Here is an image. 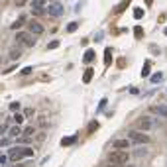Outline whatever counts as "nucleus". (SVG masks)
Returning <instances> with one entry per match:
<instances>
[{
  "mask_svg": "<svg viewBox=\"0 0 167 167\" xmlns=\"http://www.w3.org/2000/svg\"><path fill=\"white\" fill-rule=\"evenodd\" d=\"M32 14L33 16H43L45 14V8H32Z\"/></svg>",
  "mask_w": 167,
  "mask_h": 167,
  "instance_id": "21",
  "label": "nucleus"
},
{
  "mask_svg": "<svg viewBox=\"0 0 167 167\" xmlns=\"http://www.w3.org/2000/svg\"><path fill=\"white\" fill-rule=\"evenodd\" d=\"M10 110H12V112H18V110H20V102H12V104H10Z\"/></svg>",
  "mask_w": 167,
  "mask_h": 167,
  "instance_id": "29",
  "label": "nucleus"
},
{
  "mask_svg": "<svg viewBox=\"0 0 167 167\" xmlns=\"http://www.w3.org/2000/svg\"><path fill=\"white\" fill-rule=\"evenodd\" d=\"M0 145H4V148H8V145H12V138H2V140H0Z\"/></svg>",
  "mask_w": 167,
  "mask_h": 167,
  "instance_id": "23",
  "label": "nucleus"
},
{
  "mask_svg": "<svg viewBox=\"0 0 167 167\" xmlns=\"http://www.w3.org/2000/svg\"><path fill=\"white\" fill-rule=\"evenodd\" d=\"M16 41L22 43V45L32 47V45L36 43V37H33V33H30V32H18V33H16Z\"/></svg>",
  "mask_w": 167,
  "mask_h": 167,
  "instance_id": "4",
  "label": "nucleus"
},
{
  "mask_svg": "<svg viewBox=\"0 0 167 167\" xmlns=\"http://www.w3.org/2000/svg\"><path fill=\"white\" fill-rule=\"evenodd\" d=\"M145 2H148V4H152V2H153V0H145Z\"/></svg>",
  "mask_w": 167,
  "mask_h": 167,
  "instance_id": "40",
  "label": "nucleus"
},
{
  "mask_svg": "<svg viewBox=\"0 0 167 167\" xmlns=\"http://www.w3.org/2000/svg\"><path fill=\"white\" fill-rule=\"evenodd\" d=\"M20 53H22V51H20L18 47H16V49H10V59H18Z\"/></svg>",
  "mask_w": 167,
  "mask_h": 167,
  "instance_id": "22",
  "label": "nucleus"
},
{
  "mask_svg": "<svg viewBox=\"0 0 167 167\" xmlns=\"http://www.w3.org/2000/svg\"><path fill=\"white\" fill-rule=\"evenodd\" d=\"M33 153L36 152L32 148H28V145H12L8 149V159H10V163H18L24 157H33Z\"/></svg>",
  "mask_w": 167,
  "mask_h": 167,
  "instance_id": "1",
  "label": "nucleus"
},
{
  "mask_svg": "<svg viewBox=\"0 0 167 167\" xmlns=\"http://www.w3.org/2000/svg\"><path fill=\"white\" fill-rule=\"evenodd\" d=\"M77 28H79V26H77V22H71L69 26H67V32H69V33H73L75 30H77Z\"/></svg>",
  "mask_w": 167,
  "mask_h": 167,
  "instance_id": "28",
  "label": "nucleus"
},
{
  "mask_svg": "<svg viewBox=\"0 0 167 167\" xmlns=\"http://www.w3.org/2000/svg\"><path fill=\"white\" fill-rule=\"evenodd\" d=\"M136 126H138V130H140V132H145V130H149V128L153 126V120L149 118V116H140L138 122H136Z\"/></svg>",
  "mask_w": 167,
  "mask_h": 167,
  "instance_id": "5",
  "label": "nucleus"
},
{
  "mask_svg": "<svg viewBox=\"0 0 167 167\" xmlns=\"http://www.w3.org/2000/svg\"><path fill=\"white\" fill-rule=\"evenodd\" d=\"M110 65H112V51L106 49L104 51V67H110Z\"/></svg>",
  "mask_w": 167,
  "mask_h": 167,
  "instance_id": "14",
  "label": "nucleus"
},
{
  "mask_svg": "<svg viewBox=\"0 0 167 167\" xmlns=\"http://www.w3.org/2000/svg\"><path fill=\"white\" fill-rule=\"evenodd\" d=\"M75 141H77V134H75V136H67V138H63V140H61V145H71V144H75Z\"/></svg>",
  "mask_w": 167,
  "mask_h": 167,
  "instance_id": "13",
  "label": "nucleus"
},
{
  "mask_svg": "<svg viewBox=\"0 0 167 167\" xmlns=\"http://www.w3.org/2000/svg\"><path fill=\"white\" fill-rule=\"evenodd\" d=\"M6 161H10V159H8V155H0V163H6Z\"/></svg>",
  "mask_w": 167,
  "mask_h": 167,
  "instance_id": "35",
  "label": "nucleus"
},
{
  "mask_svg": "<svg viewBox=\"0 0 167 167\" xmlns=\"http://www.w3.org/2000/svg\"><path fill=\"white\" fill-rule=\"evenodd\" d=\"M47 0H32V8H45Z\"/></svg>",
  "mask_w": 167,
  "mask_h": 167,
  "instance_id": "18",
  "label": "nucleus"
},
{
  "mask_svg": "<svg viewBox=\"0 0 167 167\" xmlns=\"http://www.w3.org/2000/svg\"><path fill=\"white\" fill-rule=\"evenodd\" d=\"M94 57H97L94 49H87L85 55H83V61H85V63H90V61H94Z\"/></svg>",
  "mask_w": 167,
  "mask_h": 167,
  "instance_id": "12",
  "label": "nucleus"
},
{
  "mask_svg": "<svg viewBox=\"0 0 167 167\" xmlns=\"http://www.w3.org/2000/svg\"><path fill=\"white\" fill-rule=\"evenodd\" d=\"M22 130H20V126H12V128H8V138H20L22 136Z\"/></svg>",
  "mask_w": 167,
  "mask_h": 167,
  "instance_id": "11",
  "label": "nucleus"
},
{
  "mask_svg": "<svg viewBox=\"0 0 167 167\" xmlns=\"http://www.w3.org/2000/svg\"><path fill=\"white\" fill-rule=\"evenodd\" d=\"M10 167H26V165H24V163H12Z\"/></svg>",
  "mask_w": 167,
  "mask_h": 167,
  "instance_id": "37",
  "label": "nucleus"
},
{
  "mask_svg": "<svg viewBox=\"0 0 167 167\" xmlns=\"http://www.w3.org/2000/svg\"><path fill=\"white\" fill-rule=\"evenodd\" d=\"M163 32H165V36H167V28H165V30H163Z\"/></svg>",
  "mask_w": 167,
  "mask_h": 167,
  "instance_id": "41",
  "label": "nucleus"
},
{
  "mask_svg": "<svg viewBox=\"0 0 167 167\" xmlns=\"http://www.w3.org/2000/svg\"><path fill=\"white\" fill-rule=\"evenodd\" d=\"M47 14H49V16H53V18H59V16L63 14V6H61L59 2H53L51 6L47 8Z\"/></svg>",
  "mask_w": 167,
  "mask_h": 167,
  "instance_id": "7",
  "label": "nucleus"
},
{
  "mask_svg": "<svg viewBox=\"0 0 167 167\" xmlns=\"http://www.w3.org/2000/svg\"><path fill=\"white\" fill-rule=\"evenodd\" d=\"M49 49H55V47H59V41L57 39H53V41H49V45H47Z\"/></svg>",
  "mask_w": 167,
  "mask_h": 167,
  "instance_id": "30",
  "label": "nucleus"
},
{
  "mask_svg": "<svg viewBox=\"0 0 167 167\" xmlns=\"http://www.w3.org/2000/svg\"><path fill=\"white\" fill-rule=\"evenodd\" d=\"M144 14H145V12L141 10V8H136V10H134V18H136V20H141V18H144Z\"/></svg>",
  "mask_w": 167,
  "mask_h": 167,
  "instance_id": "20",
  "label": "nucleus"
},
{
  "mask_svg": "<svg viewBox=\"0 0 167 167\" xmlns=\"http://www.w3.org/2000/svg\"><path fill=\"white\" fill-rule=\"evenodd\" d=\"M128 153L126 152H120V149H114V152L110 153V155L106 157V163H114V165H124L128 161Z\"/></svg>",
  "mask_w": 167,
  "mask_h": 167,
  "instance_id": "2",
  "label": "nucleus"
},
{
  "mask_svg": "<svg viewBox=\"0 0 167 167\" xmlns=\"http://www.w3.org/2000/svg\"><path fill=\"white\" fill-rule=\"evenodd\" d=\"M161 81H163V73H155L152 77V83H161Z\"/></svg>",
  "mask_w": 167,
  "mask_h": 167,
  "instance_id": "24",
  "label": "nucleus"
},
{
  "mask_svg": "<svg viewBox=\"0 0 167 167\" xmlns=\"http://www.w3.org/2000/svg\"><path fill=\"white\" fill-rule=\"evenodd\" d=\"M32 73V67H24L22 69V75H30Z\"/></svg>",
  "mask_w": 167,
  "mask_h": 167,
  "instance_id": "34",
  "label": "nucleus"
},
{
  "mask_svg": "<svg viewBox=\"0 0 167 167\" xmlns=\"http://www.w3.org/2000/svg\"><path fill=\"white\" fill-rule=\"evenodd\" d=\"M22 122H24V114H14V124L16 126H20Z\"/></svg>",
  "mask_w": 167,
  "mask_h": 167,
  "instance_id": "25",
  "label": "nucleus"
},
{
  "mask_svg": "<svg viewBox=\"0 0 167 167\" xmlns=\"http://www.w3.org/2000/svg\"><path fill=\"white\" fill-rule=\"evenodd\" d=\"M104 106H106V98H102V100H100V106H98V112H102V110H104Z\"/></svg>",
  "mask_w": 167,
  "mask_h": 167,
  "instance_id": "33",
  "label": "nucleus"
},
{
  "mask_svg": "<svg viewBox=\"0 0 167 167\" xmlns=\"http://www.w3.org/2000/svg\"><path fill=\"white\" fill-rule=\"evenodd\" d=\"M134 153H136L138 157H145V155H148V149H145V148H136V152H134Z\"/></svg>",
  "mask_w": 167,
  "mask_h": 167,
  "instance_id": "19",
  "label": "nucleus"
},
{
  "mask_svg": "<svg viewBox=\"0 0 167 167\" xmlns=\"http://www.w3.org/2000/svg\"><path fill=\"white\" fill-rule=\"evenodd\" d=\"M106 167H122V165H114V163H106Z\"/></svg>",
  "mask_w": 167,
  "mask_h": 167,
  "instance_id": "39",
  "label": "nucleus"
},
{
  "mask_svg": "<svg viewBox=\"0 0 167 167\" xmlns=\"http://www.w3.org/2000/svg\"><path fill=\"white\" fill-rule=\"evenodd\" d=\"M93 75H94V71H93V69H87L85 73H83V83H90Z\"/></svg>",
  "mask_w": 167,
  "mask_h": 167,
  "instance_id": "16",
  "label": "nucleus"
},
{
  "mask_svg": "<svg viewBox=\"0 0 167 167\" xmlns=\"http://www.w3.org/2000/svg\"><path fill=\"white\" fill-rule=\"evenodd\" d=\"M128 4H130V0H124V2H122V4L118 6V10H116V12H124V10L128 8Z\"/></svg>",
  "mask_w": 167,
  "mask_h": 167,
  "instance_id": "27",
  "label": "nucleus"
},
{
  "mask_svg": "<svg viewBox=\"0 0 167 167\" xmlns=\"http://www.w3.org/2000/svg\"><path fill=\"white\" fill-rule=\"evenodd\" d=\"M53 2H57V0H53Z\"/></svg>",
  "mask_w": 167,
  "mask_h": 167,
  "instance_id": "42",
  "label": "nucleus"
},
{
  "mask_svg": "<svg viewBox=\"0 0 167 167\" xmlns=\"http://www.w3.org/2000/svg\"><path fill=\"white\" fill-rule=\"evenodd\" d=\"M14 69H16V65H12V67H8V69H6V71H4V73H6V75H8V73H12V71H14Z\"/></svg>",
  "mask_w": 167,
  "mask_h": 167,
  "instance_id": "36",
  "label": "nucleus"
},
{
  "mask_svg": "<svg viewBox=\"0 0 167 167\" xmlns=\"http://www.w3.org/2000/svg\"><path fill=\"white\" fill-rule=\"evenodd\" d=\"M16 140H18V145H24V144H28V141H30L32 138H30V136H26V134H22V136L16 138Z\"/></svg>",
  "mask_w": 167,
  "mask_h": 167,
  "instance_id": "17",
  "label": "nucleus"
},
{
  "mask_svg": "<svg viewBox=\"0 0 167 167\" xmlns=\"http://www.w3.org/2000/svg\"><path fill=\"white\" fill-rule=\"evenodd\" d=\"M94 130H98V124H97V122L89 124V134H90V132H94Z\"/></svg>",
  "mask_w": 167,
  "mask_h": 167,
  "instance_id": "32",
  "label": "nucleus"
},
{
  "mask_svg": "<svg viewBox=\"0 0 167 167\" xmlns=\"http://www.w3.org/2000/svg\"><path fill=\"white\" fill-rule=\"evenodd\" d=\"M112 145H114L116 149H120V152H124V149H126L128 145H130V140H116Z\"/></svg>",
  "mask_w": 167,
  "mask_h": 167,
  "instance_id": "10",
  "label": "nucleus"
},
{
  "mask_svg": "<svg viewBox=\"0 0 167 167\" xmlns=\"http://www.w3.org/2000/svg\"><path fill=\"white\" fill-rule=\"evenodd\" d=\"M128 140L134 141V144H149V136L140 130H130L128 132Z\"/></svg>",
  "mask_w": 167,
  "mask_h": 167,
  "instance_id": "3",
  "label": "nucleus"
},
{
  "mask_svg": "<svg viewBox=\"0 0 167 167\" xmlns=\"http://www.w3.org/2000/svg\"><path fill=\"white\" fill-rule=\"evenodd\" d=\"M26 28H28V32H30V33H33V36H39V33H43V26H41L37 20H28Z\"/></svg>",
  "mask_w": 167,
  "mask_h": 167,
  "instance_id": "6",
  "label": "nucleus"
},
{
  "mask_svg": "<svg viewBox=\"0 0 167 167\" xmlns=\"http://www.w3.org/2000/svg\"><path fill=\"white\" fill-rule=\"evenodd\" d=\"M134 36H136V37H144V30H141L140 26H136V28H134Z\"/></svg>",
  "mask_w": 167,
  "mask_h": 167,
  "instance_id": "26",
  "label": "nucleus"
},
{
  "mask_svg": "<svg viewBox=\"0 0 167 167\" xmlns=\"http://www.w3.org/2000/svg\"><path fill=\"white\" fill-rule=\"evenodd\" d=\"M149 69H152V61H145V63H144V67H141V77H148V75H149Z\"/></svg>",
  "mask_w": 167,
  "mask_h": 167,
  "instance_id": "15",
  "label": "nucleus"
},
{
  "mask_svg": "<svg viewBox=\"0 0 167 167\" xmlns=\"http://www.w3.org/2000/svg\"><path fill=\"white\" fill-rule=\"evenodd\" d=\"M149 110H152L153 114H157V116H163V118H167V106H165V104H157V106H152Z\"/></svg>",
  "mask_w": 167,
  "mask_h": 167,
  "instance_id": "8",
  "label": "nucleus"
},
{
  "mask_svg": "<svg viewBox=\"0 0 167 167\" xmlns=\"http://www.w3.org/2000/svg\"><path fill=\"white\" fill-rule=\"evenodd\" d=\"M26 24H28V22H26V16H20L18 20H14V22H12L10 28H12V30H20V28L26 26Z\"/></svg>",
  "mask_w": 167,
  "mask_h": 167,
  "instance_id": "9",
  "label": "nucleus"
},
{
  "mask_svg": "<svg viewBox=\"0 0 167 167\" xmlns=\"http://www.w3.org/2000/svg\"><path fill=\"white\" fill-rule=\"evenodd\" d=\"M16 4H18V6H22V4H26V0H16Z\"/></svg>",
  "mask_w": 167,
  "mask_h": 167,
  "instance_id": "38",
  "label": "nucleus"
},
{
  "mask_svg": "<svg viewBox=\"0 0 167 167\" xmlns=\"http://www.w3.org/2000/svg\"><path fill=\"white\" fill-rule=\"evenodd\" d=\"M24 134H26V136H33V134H36V130H33L32 126H28L26 130H24Z\"/></svg>",
  "mask_w": 167,
  "mask_h": 167,
  "instance_id": "31",
  "label": "nucleus"
}]
</instances>
